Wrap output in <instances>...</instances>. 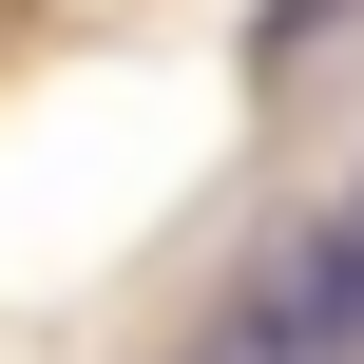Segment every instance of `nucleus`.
I'll return each mask as SVG.
<instances>
[{
	"label": "nucleus",
	"mask_w": 364,
	"mask_h": 364,
	"mask_svg": "<svg viewBox=\"0 0 364 364\" xmlns=\"http://www.w3.org/2000/svg\"><path fill=\"white\" fill-rule=\"evenodd\" d=\"M326 19H346V0H269V19H250V58H269V77H288V58H307V38H326Z\"/></svg>",
	"instance_id": "f257e3e1"
},
{
	"label": "nucleus",
	"mask_w": 364,
	"mask_h": 364,
	"mask_svg": "<svg viewBox=\"0 0 364 364\" xmlns=\"http://www.w3.org/2000/svg\"><path fill=\"white\" fill-rule=\"evenodd\" d=\"M346 269H364V192H346Z\"/></svg>",
	"instance_id": "f03ea898"
}]
</instances>
